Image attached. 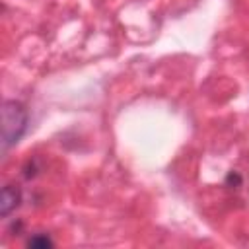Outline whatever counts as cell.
Returning a JSON list of instances; mask_svg holds the SVG:
<instances>
[{"mask_svg":"<svg viewBox=\"0 0 249 249\" xmlns=\"http://www.w3.org/2000/svg\"><path fill=\"white\" fill-rule=\"evenodd\" d=\"M29 113L21 101L6 99L2 103V152L16 146L27 130Z\"/></svg>","mask_w":249,"mask_h":249,"instance_id":"obj_1","label":"cell"},{"mask_svg":"<svg viewBox=\"0 0 249 249\" xmlns=\"http://www.w3.org/2000/svg\"><path fill=\"white\" fill-rule=\"evenodd\" d=\"M21 202V189L18 185H4L2 187V193H0V216L2 218H8Z\"/></svg>","mask_w":249,"mask_h":249,"instance_id":"obj_2","label":"cell"},{"mask_svg":"<svg viewBox=\"0 0 249 249\" xmlns=\"http://www.w3.org/2000/svg\"><path fill=\"white\" fill-rule=\"evenodd\" d=\"M54 241L47 235V233H35L27 239V247H37V249H47V247H53Z\"/></svg>","mask_w":249,"mask_h":249,"instance_id":"obj_3","label":"cell"},{"mask_svg":"<svg viewBox=\"0 0 249 249\" xmlns=\"http://www.w3.org/2000/svg\"><path fill=\"white\" fill-rule=\"evenodd\" d=\"M226 185L228 187H239L241 185V175L237 171H230L226 177Z\"/></svg>","mask_w":249,"mask_h":249,"instance_id":"obj_4","label":"cell"}]
</instances>
